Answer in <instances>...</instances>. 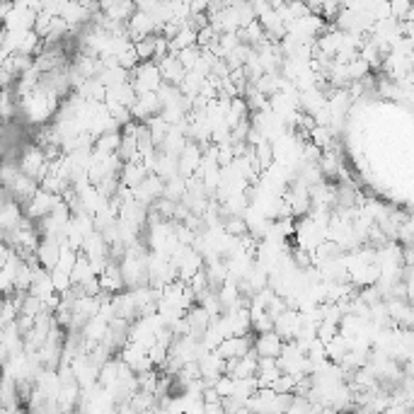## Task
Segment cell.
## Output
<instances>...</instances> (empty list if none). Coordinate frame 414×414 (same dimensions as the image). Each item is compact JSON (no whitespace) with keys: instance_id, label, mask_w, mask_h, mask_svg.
Listing matches in <instances>:
<instances>
[{"instance_id":"obj_1","label":"cell","mask_w":414,"mask_h":414,"mask_svg":"<svg viewBox=\"0 0 414 414\" xmlns=\"http://www.w3.org/2000/svg\"><path fill=\"white\" fill-rule=\"evenodd\" d=\"M284 347L286 342L276 332L257 334V337H255V352H257L259 359H281Z\"/></svg>"},{"instance_id":"obj_2","label":"cell","mask_w":414,"mask_h":414,"mask_svg":"<svg viewBox=\"0 0 414 414\" xmlns=\"http://www.w3.org/2000/svg\"><path fill=\"white\" fill-rule=\"evenodd\" d=\"M223 228H225V233L233 235V238H245V235H250V223L243 218V216H233L230 221H225Z\"/></svg>"}]
</instances>
